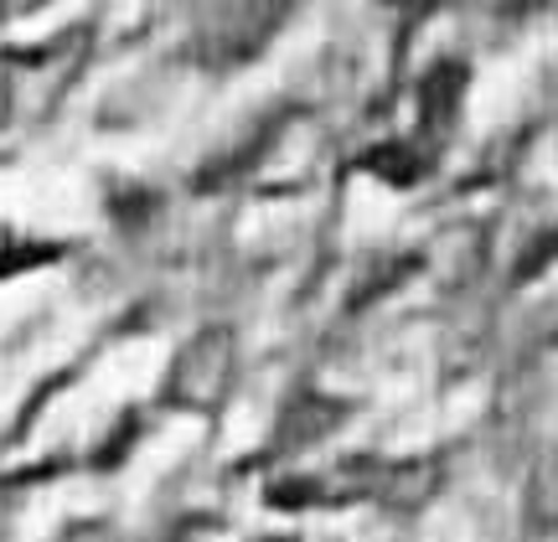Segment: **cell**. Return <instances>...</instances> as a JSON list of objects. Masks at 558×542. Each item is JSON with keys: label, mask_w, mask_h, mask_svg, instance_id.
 Here are the masks:
<instances>
[{"label": "cell", "mask_w": 558, "mask_h": 542, "mask_svg": "<svg viewBox=\"0 0 558 542\" xmlns=\"http://www.w3.org/2000/svg\"><path fill=\"white\" fill-rule=\"evenodd\" d=\"M37 5H47V0H5V11H16V16H26V11H37Z\"/></svg>", "instance_id": "cell-2"}, {"label": "cell", "mask_w": 558, "mask_h": 542, "mask_svg": "<svg viewBox=\"0 0 558 542\" xmlns=\"http://www.w3.org/2000/svg\"><path fill=\"white\" fill-rule=\"evenodd\" d=\"M228 382H233V331L213 325L181 346L166 387H171V403H181V408H218Z\"/></svg>", "instance_id": "cell-1"}]
</instances>
